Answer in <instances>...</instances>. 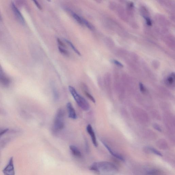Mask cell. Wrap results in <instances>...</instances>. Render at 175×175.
Returning a JSON list of instances; mask_svg holds the SVG:
<instances>
[{
    "mask_svg": "<svg viewBox=\"0 0 175 175\" xmlns=\"http://www.w3.org/2000/svg\"><path fill=\"white\" fill-rule=\"evenodd\" d=\"M69 148H70L71 153L75 157L79 158H82L83 156L82 152L76 146L71 145L70 146Z\"/></svg>",
    "mask_w": 175,
    "mask_h": 175,
    "instance_id": "obj_9",
    "label": "cell"
},
{
    "mask_svg": "<svg viewBox=\"0 0 175 175\" xmlns=\"http://www.w3.org/2000/svg\"><path fill=\"white\" fill-rule=\"evenodd\" d=\"M82 20L83 24H85V25L87 26L88 28H89V29H90L91 30H93V26L92 25H91L90 23H89V22L87 21V20H85V19H84V18H83Z\"/></svg>",
    "mask_w": 175,
    "mask_h": 175,
    "instance_id": "obj_14",
    "label": "cell"
},
{
    "mask_svg": "<svg viewBox=\"0 0 175 175\" xmlns=\"http://www.w3.org/2000/svg\"><path fill=\"white\" fill-rule=\"evenodd\" d=\"M67 109H68V116L71 119H77V115L74 108L70 102L67 104Z\"/></svg>",
    "mask_w": 175,
    "mask_h": 175,
    "instance_id": "obj_8",
    "label": "cell"
},
{
    "mask_svg": "<svg viewBox=\"0 0 175 175\" xmlns=\"http://www.w3.org/2000/svg\"><path fill=\"white\" fill-rule=\"evenodd\" d=\"M149 149L150 150H151V151H152V152H153L154 154L156 155L160 156H162V154L161 153L159 152L157 150L154 149V148L150 147L149 148Z\"/></svg>",
    "mask_w": 175,
    "mask_h": 175,
    "instance_id": "obj_15",
    "label": "cell"
},
{
    "mask_svg": "<svg viewBox=\"0 0 175 175\" xmlns=\"http://www.w3.org/2000/svg\"><path fill=\"white\" fill-rule=\"evenodd\" d=\"M68 89L71 94L79 106L83 110L89 111L90 109V106L86 99L78 94L74 87L69 86Z\"/></svg>",
    "mask_w": 175,
    "mask_h": 175,
    "instance_id": "obj_2",
    "label": "cell"
},
{
    "mask_svg": "<svg viewBox=\"0 0 175 175\" xmlns=\"http://www.w3.org/2000/svg\"><path fill=\"white\" fill-rule=\"evenodd\" d=\"M2 20V18L1 15H0V21H1Z\"/></svg>",
    "mask_w": 175,
    "mask_h": 175,
    "instance_id": "obj_23",
    "label": "cell"
},
{
    "mask_svg": "<svg viewBox=\"0 0 175 175\" xmlns=\"http://www.w3.org/2000/svg\"><path fill=\"white\" fill-rule=\"evenodd\" d=\"M113 62L114 63V64L117 65V66H118L121 67H123V64H121V63L118 61L117 60H113Z\"/></svg>",
    "mask_w": 175,
    "mask_h": 175,
    "instance_id": "obj_19",
    "label": "cell"
},
{
    "mask_svg": "<svg viewBox=\"0 0 175 175\" xmlns=\"http://www.w3.org/2000/svg\"><path fill=\"white\" fill-rule=\"evenodd\" d=\"M146 23H147V24L148 25H152V22L151 20L148 18H146Z\"/></svg>",
    "mask_w": 175,
    "mask_h": 175,
    "instance_id": "obj_22",
    "label": "cell"
},
{
    "mask_svg": "<svg viewBox=\"0 0 175 175\" xmlns=\"http://www.w3.org/2000/svg\"><path fill=\"white\" fill-rule=\"evenodd\" d=\"M72 15L73 18H74V19L76 20L79 24H81V25H83V24L82 20V18L79 17V16L77 15V14L74 13H72Z\"/></svg>",
    "mask_w": 175,
    "mask_h": 175,
    "instance_id": "obj_11",
    "label": "cell"
},
{
    "mask_svg": "<svg viewBox=\"0 0 175 175\" xmlns=\"http://www.w3.org/2000/svg\"><path fill=\"white\" fill-rule=\"evenodd\" d=\"M58 48L59 50L60 51L61 53L64 54V55H69V53L67 51L60 47H59Z\"/></svg>",
    "mask_w": 175,
    "mask_h": 175,
    "instance_id": "obj_17",
    "label": "cell"
},
{
    "mask_svg": "<svg viewBox=\"0 0 175 175\" xmlns=\"http://www.w3.org/2000/svg\"><path fill=\"white\" fill-rule=\"evenodd\" d=\"M65 113L62 109H59L57 111L55 117L54 124V129L55 132H57L62 130L64 126Z\"/></svg>",
    "mask_w": 175,
    "mask_h": 175,
    "instance_id": "obj_3",
    "label": "cell"
},
{
    "mask_svg": "<svg viewBox=\"0 0 175 175\" xmlns=\"http://www.w3.org/2000/svg\"><path fill=\"white\" fill-rule=\"evenodd\" d=\"M102 142L104 145L105 146V147L107 148V150H108L109 152L114 157H115L118 159L122 161H124V159L123 157L121 155H120L119 154L117 153V152H114L113 150L111 149L110 147H109V145H108L105 142L103 141H102Z\"/></svg>",
    "mask_w": 175,
    "mask_h": 175,
    "instance_id": "obj_10",
    "label": "cell"
},
{
    "mask_svg": "<svg viewBox=\"0 0 175 175\" xmlns=\"http://www.w3.org/2000/svg\"><path fill=\"white\" fill-rule=\"evenodd\" d=\"M139 85L140 90L141 91V92H145L146 89L143 83H140Z\"/></svg>",
    "mask_w": 175,
    "mask_h": 175,
    "instance_id": "obj_18",
    "label": "cell"
},
{
    "mask_svg": "<svg viewBox=\"0 0 175 175\" xmlns=\"http://www.w3.org/2000/svg\"><path fill=\"white\" fill-rule=\"evenodd\" d=\"M0 83L4 87L9 86L10 83V79L4 72L1 64H0Z\"/></svg>",
    "mask_w": 175,
    "mask_h": 175,
    "instance_id": "obj_6",
    "label": "cell"
},
{
    "mask_svg": "<svg viewBox=\"0 0 175 175\" xmlns=\"http://www.w3.org/2000/svg\"><path fill=\"white\" fill-rule=\"evenodd\" d=\"M57 42L58 43V44L59 45L63 47H66V46L65 44L63 43L58 38L57 39Z\"/></svg>",
    "mask_w": 175,
    "mask_h": 175,
    "instance_id": "obj_20",
    "label": "cell"
},
{
    "mask_svg": "<svg viewBox=\"0 0 175 175\" xmlns=\"http://www.w3.org/2000/svg\"><path fill=\"white\" fill-rule=\"evenodd\" d=\"M35 4L36 6L40 10L42 9V7L41 6L40 4L38 3L37 1H33Z\"/></svg>",
    "mask_w": 175,
    "mask_h": 175,
    "instance_id": "obj_21",
    "label": "cell"
},
{
    "mask_svg": "<svg viewBox=\"0 0 175 175\" xmlns=\"http://www.w3.org/2000/svg\"><path fill=\"white\" fill-rule=\"evenodd\" d=\"M4 175H15V167H14L13 159L10 158L9 162L3 170Z\"/></svg>",
    "mask_w": 175,
    "mask_h": 175,
    "instance_id": "obj_4",
    "label": "cell"
},
{
    "mask_svg": "<svg viewBox=\"0 0 175 175\" xmlns=\"http://www.w3.org/2000/svg\"><path fill=\"white\" fill-rule=\"evenodd\" d=\"M175 76L174 74H172L167 79V82L169 85H171L174 82Z\"/></svg>",
    "mask_w": 175,
    "mask_h": 175,
    "instance_id": "obj_13",
    "label": "cell"
},
{
    "mask_svg": "<svg viewBox=\"0 0 175 175\" xmlns=\"http://www.w3.org/2000/svg\"><path fill=\"white\" fill-rule=\"evenodd\" d=\"M87 130L88 133L90 135L93 145L95 147H97L98 146V144L97 142L96 136H95V132L93 131L92 126L90 124H89L87 126Z\"/></svg>",
    "mask_w": 175,
    "mask_h": 175,
    "instance_id": "obj_7",
    "label": "cell"
},
{
    "mask_svg": "<svg viewBox=\"0 0 175 175\" xmlns=\"http://www.w3.org/2000/svg\"><path fill=\"white\" fill-rule=\"evenodd\" d=\"M85 93L86 96L90 99V100L94 103L95 102V99L94 97L91 95L90 93L87 92V91H85Z\"/></svg>",
    "mask_w": 175,
    "mask_h": 175,
    "instance_id": "obj_16",
    "label": "cell"
},
{
    "mask_svg": "<svg viewBox=\"0 0 175 175\" xmlns=\"http://www.w3.org/2000/svg\"><path fill=\"white\" fill-rule=\"evenodd\" d=\"M89 169L100 175H115L118 171V168L114 164L107 162H94Z\"/></svg>",
    "mask_w": 175,
    "mask_h": 175,
    "instance_id": "obj_1",
    "label": "cell"
},
{
    "mask_svg": "<svg viewBox=\"0 0 175 175\" xmlns=\"http://www.w3.org/2000/svg\"><path fill=\"white\" fill-rule=\"evenodd\" d=\"M11 7L12 9L13 10V13L17 19L20 23L24 24L25 23V19L22 15V14L18 9L17 7L16 6L15 3L12 2L11 4Z\"/></svg>",
    "mask_w": 175,
    "mask_h": 175,
    "instance_id": "obj_5",
    "label": "cell"
},
{
    "mask_svg": "<svg viewBox=\"0 0 175 175\" xmlns=\"http://www.w3.org/2000/svg\"><path fill=\"white\" fill-rule=\"evenodd\" d=\"M66 41L67 43H68L69 45L72 48V49L74 50V51L76 52L77 54H78L79 56H81L80 52L77 49V48L75 47L74 45H73L72 42L67 40H66Z\"/></svg>",
    "mask_w": 175,
    "mask_h": 175,
    "instance_id": "obj_12",
    "label": "cell"
}]
</instances>
